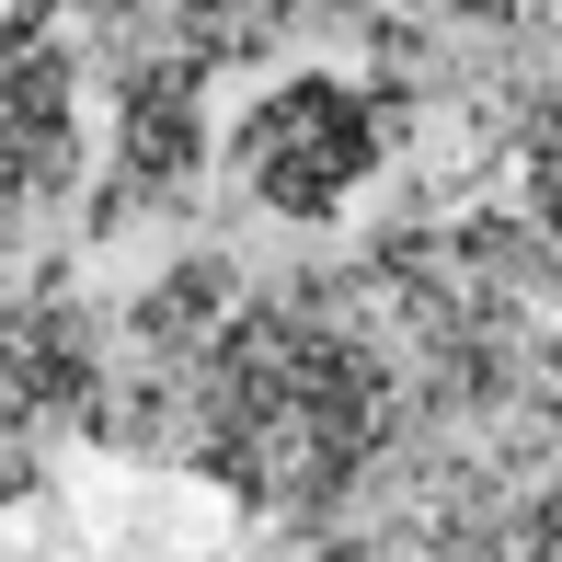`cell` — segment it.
<instances>
[{
  "label": "cell",
  "mask_w": 562,
  "mask_h": 562,
  "mask_svg": "<svg viewBox=\"0 0 562 562\" xmlns=\"http://www.w3.org/2000/svg\"><path fill=\"white\" fill-rule=\"evenodd\" d=\"M368 104L334 81H288L265 115L241 126V172H252V195L265 207H288V218H322V207H345L356 195V172H368Z\"/></svg>",
  "instance_id": "obj_1"
}]
</instances>
